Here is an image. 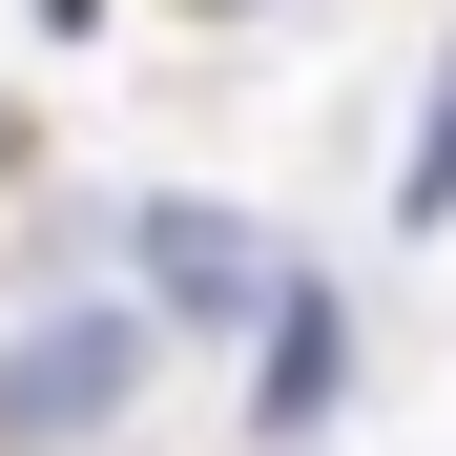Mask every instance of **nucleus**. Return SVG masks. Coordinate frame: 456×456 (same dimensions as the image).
<instances>
[{"mask_svg":"<svg viewBox=\"0 0 456 456\" xmlns=\"http://www.w3.org/2000/svg\"><path fill=\"white\" fill-rule=\"evenodd\" d=\"M145 415V312H42L0 353V456H104Z\"/></svg>","mask_w":456,"mask_h":456,"instance_id":"nucleus-1","label":"nucleus"},{"mask_svg":"<svg viewBox=\"0 0 456 456\" xmlns=\"http://www.w3.org/2000/svg\"><path fill=\"white\" fill-rule=\"evenodd\" d=\"M145 270H167V312H249V290H270V249L228 208H145Z\"/></svg>","mask_w":456,"mask_h":456,"instance_id":"nucleus-2","label":"nucleus"},{"mask_svg":"<svg viewBox=\"0 0 456 456\" xmlns=\"http://www.w3.org/2000/svg\"><path fill=\"white\" fill-rule=\"evenodd\" d=\"M312 415H332V290L270 270V436H312Z\"/></svg>","mask_w":456,"mask_h":456,"instance_id":"nucleus-3","label":"nucleus"},{"mask_svg":"<svg viewBox=\"0 0 456 456\" xmlns=\"http://www.w3.org/2000/svg\"><path fill=\"white\" fill-rule=\"evenodd\" d=\"M436 208H456V104H436V145H415V228H436Z\"/></svg>","mask_w":456,"mask_h":456,"instance_id":"nucleus-4","label":"nucleus"},{"mask_svg":"<svg viewBox=\"0 0 456 456\" xmlns=\"http://www.w3.org/2000/svg\"><path fill=\"white\" fill-rule=\"evenodd\" d=\"M208 21H249V0H208Z\"/></svg>","mask_w":456,"mask_h":456,"instance_id":"nucleus-5","label":"nucleus"}]
</instances>
